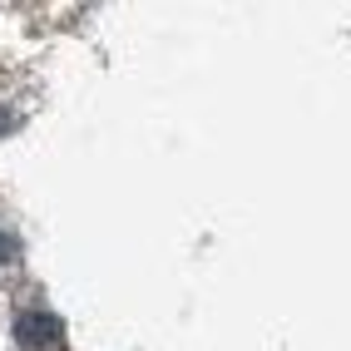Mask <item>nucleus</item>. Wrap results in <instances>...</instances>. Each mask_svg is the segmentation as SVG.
I'll use <instances>...</instances> for the list:
<instances>
[{
    "instance_id": "1",
    "label": "nucleus",
    "mask_w": 351,
    "mask_h": 351,
    "mask_svg": "<svg viewBox=\"0 0 351 351\" xmlns=\"http://www.w3.org/2000/svg\"><path fill=\"white\" fill-rule=\"evenodd\" d=\"M64 337V326L55 312H20L15 317V341L25 346V351H45V346H55Z\"/></svg>"
},
{
    "instance_id": "2",
    "label": "nucleus",
    "mask_w": 351,
    "mask_h": 351,
    "mask_svg": "<svg viewBox=\"0 0 351 351\" xmlns=\"http://www.w3.org/2000/svg\"><path fill=\"white\" fill-rule=\"evenodd\" d=\"M10 257H15V238H10V232H0V263H10Z\"/></svg>"
}]
</instances>
